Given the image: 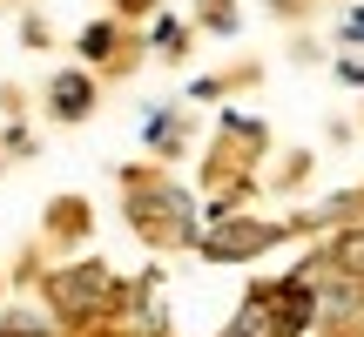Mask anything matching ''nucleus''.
Segmentation results:
<instances>
[{
    "mask_svg": "<svg viewBox=\"0 0 364 337\" xmlns=\"http://www.w3.org/2000/svg\"><path fill=\"white\" fill-rule=\"evenodd\" d=\"M48 297H54V311H68V317H95L115 297V277H108V263H75V270L48 277Z\"/></svg>",
    "mask_w": 364,
    "mask_h": 337,
    "instance_id": "obj_1",
    "label": "nucleus"
},
{
    "mask_svg": "<svg viewBox=\"0 0 364 337\" xmlns=\"http://www.w3.org/2000/svg\"><path fill=\"white\" fill-rule=\"evenodd\" d=\"M304 284H311V311L324 317V324H344V317H358L364 311V277H351V270H338V263H311L304 270Z\"/></svg>",
    "mask_w": 364,
    "mask_h": 337,
    "instance_id": "obj_2",
    "label": "nucleus"
},
{
    "mask_svg": "<svg viewBox=\"0 0 364 337\" xmlns=\"http://www.w3.org/2000/svg\"><path fill=\"white\" fill-rule=\"evenodd\" d=\"M277 243V223H223L209 236V257H250V250H270Z\"/></svg>",
    "mask_w": 364,
    "mask_h": 337,
    "instance_id": "obj_3",
    "label": "nucleus"
},
{
    "mask_svg": "<svg viewBox=\"0 0 364 337\" xmlns=\"http://www.w3.org/2000/svg\"><path fill=\"white\" fill-rule=\"evenodd\" d=\"M88 108H95L88 75H61V81H54V115H61V122H81Z\"/></svg>",
    "mask_w": 364,
    "mask_h": 337,
    "instance_id": "obj_4",
    "label": "nucleus"
},
{
    "mask_svg": "<svg viewBox=\"0 0 364 337\" xmlns=\"http://www.w3.org/2000/svg\"><path fill=\"white\" fill-rule=\"evenodd\" d=\"M263 304H270V297H250V304H243V317H236L223 337H263V331H270V311H263Z\"/></svg>",
    "mask_w": 364,
    "mask_h": 337,
    "instance_id": "obj_5",
    "label": "nucleus"
},
{
    "mask_svg": "<svg viewBox=\"0 0 364 337\" xmlns=\"http://www.w3.org/2000/svg\"><path fill=\"white\" fill-rule=\"evenodd\" d=\"M331 263H338V270H351V277H364V230L338 236V243H331Z\"/></svg>",
    "mask_w": 364,
    "mask_h": 337,
    "instance_id": "obj_6",
    "label": "nucleus"
},
{
    "mask_svg": "<svg viewBox=\"0 0 364 337\" xmlns=\"http://www.w3.org/2000/svg\"><path fill=\"white\" fill-rule=\"evenodd\" d=\"M108 48H115V27H108V21H95L88 34H81V54H88V61H102Z\"/></svg>",
    "mask_w": 364,
    "mask_h": 337,
    "instance_id": "obj_7",
    "label": "nucleus"
},
{
    "mask_svg": "<svg viewBox=\"0 0 364 337\" xmlns=\"http://www.w3.org/2000/svg\"><path fill=\"white\" fill-rule=\"evenodd\" d=\"M0 337H48V324H34V317H0Z\"/></svg>",
    "mask_w": 364,
    "mask_h": 337,
    "instance_id": "obj_8",
    "label": "nucleus"
},
{
    "mask_svg": "<svg viewBox=\"0 0 364 337\" xmlns=\"http://www.w3.org/2000/svg\"><path fill=\"white\" fill-rule=\"evenodd\" d=\"M156 48H162V54H176V48H182V27H176V21H162V27H156Z\"/></svg>",
    "mask_w": 364,
    "mask_h": 337,
    "instance_id": "obj_9",
    "label": "nucleus"
},
{
    "mask_svg": "<svg viewBox=\"0 0 364 337\" xmlns=\"http://www.w3.org/2000/svg\"><path fill=\"white\" fill-rule=\"evenodd\" d=\"M115 7H122V14H149L156 0H115Z\"/></svg>",
    "mask_w": 364,
    "mask_h": 337,
    "instance_id": "obj_10",
    "label": "nucleus"
}]
</instances>
